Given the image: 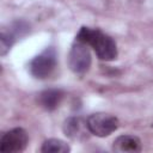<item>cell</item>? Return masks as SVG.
Here are the masks:
<instances>
[{
  "label": "cell",
  "mask_w": 153,
  "mask_h": 153,
  "mask_svg": "<svg viewBox=\"0 0 153 153\" xmlns=\"http://www.w3.org/2000/svg\"><path fill=\"white\" fill-rule=\"evenodd\" d=\"M88 45L79 39H75L68 54V66L78 74H82L88 71L91 66V54L87 48Z\"/></svg>",
  "instance_id": "obj_2"
},
{
  "label": "cell",
  "mask_w": 153,
  "mask_h": 153,
  "mask_svg": "<svg viewBox=\"0 0 153 153\" xmlns=\"http://www.w3.org/2000/svg\"><path fill=\"white\" fill-rule=\"evenodd\" d=\"M62 98H63V92L61 90L50 88V90L43 91L38 96V102H39L41 106H43L45 110L51 111L59 106Z\"/></svg>",
  "instance_id": "obj_8"
},
{
  "label": "cell",
  "mask_w": 153,
  "mask_h": 153,
  "mask_svg": "<svg viewBox=\"0 0 153 153\" xmlns=\"http://www.w3.org/2000/svg\"><path fill=\"white\" fill-rule=\"evenodd\" d=\"M76 39L92 47L96 51V55L100 60L111 61L117 57V47L115 41L98 29H90L84 26L76 35Z\"/></svg>",
  "instance_id": "obj_1"
},
{
  "label": "cell",
  "mask_w": 153,
  "mask_h": 153,
  "mask_svg": "<svg viewBox=\"0 0 153 153\" xmlns=\"http://www.w3.org/2000/svg\"><path fill=\"white\" fill-rule=\"evenodd\" d=\"M87 124L91 134L99 137H104L110 135L118 128V120L110 114L96 112L88 116Z\"/></svg>",
  "instance_id": "obj_4"
},
{
  "label": "cell",
  "mask_w": 153,
  "mask_h": 153,
  "mask_svg": "<svg viewBox=\"0 0 153 153\" xmlns=\"http://www.w3.org/2000/svg\"><path fill=\"white\" fill-rule=\"evenodd\" d=\"M63 133L73 141H84L91 134L87 120L82 117H69L63 123Z\"/></svg>",
  "instance_id": "obj_6"
},
{
  "label": "cell",
  "mask_w": 153,
  "mask_h": 153,
  "mask_svg": "<svg viewBox=\"0 0 153 153\" xmlns=\"http://www.w3.org/2000/svg\"><path fill=\"white\" fill-rule=\"evenodd\" d=\"M16 36H17V30H14V31L2 30L1 31V35H0V53H1V55H5L11 49L12 44L16 41Z\"/></svg>",
  "instance_id": "obj_10"
},
{
  "label": "cell",
  "mask_w": 153,
  "mask_h": 153,
  "mask_svg": "<svg viewBox=\"0 0 153 153\" xmlns=\"http://www.w3.org/2000/svg\"><path fill=\"white\" fill-rule=\"evenodd\" d=\"M112 149L118 153H136L141 151V141L134 135H121L114 141Z\"/></svg>",
  "instance_id": "obj_7"
},
{
  "label": "cell",
  "mask_w": 153,
  "mask_h": 153,
  "mask_svg": "<svg viewBox=\"0 0 153 153\" xmlns=\"http://www.w3.org/2000/svg\"><path fill=\"white\" fill-rule=\"evenodd\" d=\"M56 66V54L53 48H47L30 62V72L37 79L48 78Z\"/></svg>",
  "instance_id": "obj_3"
},
{
  "label": "cell",
  "mask_w": 153,
  "mask_h": 153,
  "mask_svg": "<svg viewBox=\"0 0 153 153\" xmlns=\"http://www.w3.org/2000/svg\"><path fill=\"white\" fill-rule=\"evenodd\" d=\"M29 142L27 133L23 128H13L6 131L0 139V151L2 153L23 152Z\"/></svg>",
  "instance_id": "obj_5"
},
{
  "label": "cell",
  "mask_w": 153,
  "mask_h": 153,
  "mask_svg": "<svg viewBox=\"0 0 153 153\" xmlns=\"http://www.w3.org/2000/svg\"><path fill=\"white\" fill-rule=\"evenodd\" d=\"M41 151L43 153H68L71 147L60 139H49L43 142Z\"/></svg>",
  "instance_id": "obj_9"
}]
</instances>
